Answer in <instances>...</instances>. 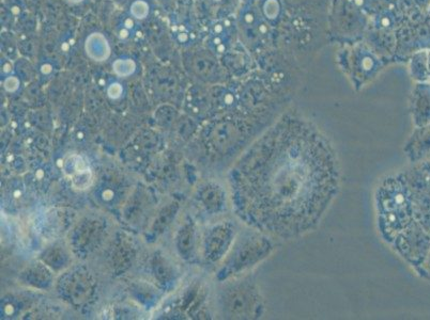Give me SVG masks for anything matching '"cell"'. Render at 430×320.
I'll return each instance as SVG.
<instances>
[{
	"label": "cell",
	"mask_w": 430,
	"mask_h": 320,
	"mask_svg": "<svg viewBox=\"0 0 430 320\" xmlns=\"http://www.w3.org/2000/svg\"><path fill=\"white\" fill-rule=\"evenodd\" d=\"M244 217L264 233L289 239L319 223L340 187L328 139L307 124L284 122L251 146L238 167Z\"/></svg>",
	"instance_id": "cell-1"
},
{
	"label": "cell",
	"mask_w": 430,
	"mask_h": 320,
	"mask_svg": "<svg viewBox=\"0 0 430 320\" xmlns=\"http://www.w3.org/2000/svg\"><path fill=\"white\" fill-rule=\"evenodd\" d=\"M85 48L88 57L96 61L106 60L110 55L109 44L102 33L90 34L86 39Z\"/></svg>",
	"instance_id": "cell-2"
},
{
	"label": "cell",
	"mask_w": 430,
	"mask_h": 320,
	"mask_svg": "<svg viewBox=\"0 0 430 320\" xmlns=\"http://www.w3.org/2000/svg\"><path fill=\"white\" fill-rule=\"evenodd\" d=\"M86 168H88V166L86 165L83 158L77 155H74L68 158L67 162L64 163V166H63L64 173H66V174L70 177H72L74 174H76L77 172H80Z\"/></svg>",
	"instance_id": "cell-3"
},
{
	"label": "cell",
	"mask_w": 430,
	"mask_h": 320,
	"mask_svg": "<svg viewBox=\"0 0 430 320\" xmlns=\"http://www.w3.org/2000/svg\"><path fill=\"white\" fill-rule=\"evenodd\" d=\"M114 72L122 77L132 75L136 69L135 62L131 59H117L113 63Z\"/></svg>",
	"instance_id": "cell-4"
},
{
	"label": "cell",
	"mask_w": 430,
	"mask_h": 320,
	"mask_svg": "<svg viewBox=\"0 0 430 320\" xmlns=\"http://www.w3.org/2000/svg\"><path fill=\"white\" fill-rule=\"evenodd\" d=\"M72 184L77 189H86L90 186L91 182H92V174H91V171L89 168H86L80 172H77L71 177Z\"/></svg>",
	"instance_id": "cell-5"
},
{
	"label": "cell",
	"mask_w": 430,
	"mask_h": 320,
	"mask_svg": "<svg viewBox=\"0 0 430 320\" xmlns=\"http://www.w3.org/2000/svg\"><path fill=\"white\" fill-rule=\"evenodd\" d=\"M178 247L181 253H189L192 250L193 247V231L191 228L184 229L180 233L179 240H178Z\"/></svg>",
	"instance_id": "cell-6"
},
{
	"label": "cell",
	"mask_w": 430,
	"mask_h": 320,
	"mask_svg": "<svg viewBox=\"0 0 430 320\" xmlns=\"http://www.w3.org/2000/svg\"><path fill=\"white\" fill-rule=\"evenodd\" d=\"M131 14L137 19L146 18L149 14V6L143 0H136L131 6Z\"/></svg>",
	"instance_id": "cell-7"
},
{
	"label": "cell",
	"mask_w": 430,
	"mask_h": 320,
	"mask_svg": "<svg viewBox=\"0 0 430 320\" xmlns=\"http://www.w3.org/2000/svg\"><path fill=\"white\" fill-rule=\"evenodd\" d=\"M219 197H220V195H219V192H218V189H213V188H208V189H205L204 190V192L202 193V199H203V202L207 204V205H209V206H211L212 204H216L217 203V201L219 199Z\"/></svg>",
	"instance_id": "cell-8"
},
{
	"label": "cell",
	"mask_w": 430,
	"mask_h": 320,
	"mask_svg": "<svg viewBox=\"0 0 430 320\" xmlns=\"http://www.w3.org/2000/svg\"><path fill=\"white\" fill-rule=\"evenodd\" d=\"M265 12L269 18H275L279 12V7L276 0H268L265 5Z\"/></svg>",
	"instance_id": "cell-9"
},
{
	"label": "cell",
	"mask_w": 430,
	"mask_h": 320,
	"mask_svg": "<svg viewBox=\"0 0 430 320\" xmlns=\"http://www.w3.org/2000/svg\"><path fill=\"white\" fill-rule=\"evenodd\" d=\"M175 212H176V209H174V207L173 206H171V207H168V208H166L162 213H161V216H160V222H158V225H161L162 228H164V225L166 226L167 224H169L171 222L172 219H173V216H175Z\"/></svg>",
	"instance_id": "cell-10"
},
{
	"label": "cell",
	"mask_w": 430,
	"mask_h": 320,
	"mask_svg": "<svg viewBox=\"0 0 430 320\" xmlns=\"http://www.w3.org/2000/svg\"><path fill=\"white\" fill-rule=\"evenodd\" d=\"M107 93L111 98H118L122 93V87L119 84H113L109 86Z\"/></svg>",
	"instance_id": "cell-11"
},
{
	"label": "cell",
	"mask_w": 430,
	"mask_h": 320,
	"mask_svg": "<svg viewBox=\"0 0 430 320\" xmlns=\"http://www.w3.org/2000/svg\"><path fill=\"white\" fill-rule=\"evenodd\" d=\"M18 86L20 80L16 77H9L5 82V88L10 92L15 91L18 88Z\"/></svg>",
	"instance_id": "cell-12"
},
{
	"label": "cell",
	"mask_w": 430,
	"mask_h": 320,
	"mask_svg": "<svg viewBox=\"0 0 430 320\" xmlns=\"http://www.w3.org/2000/svg\"><path fill=\"white\" fill-rule=\"evenodd\" d=\"M372 66H373V61L369 57H365L362 60V68L365 71H370L372 69Z\"/></svg>",
	"instance_id": "cell-13"
},
{
	"label": "cell",
	"mask_w": 430,
	"mask_h": 320,
	"mask_svg": "<svg viewBox=\"0 0 430 320\" xmlns=\"http://www.w3.org/2000/svg\"><path fill=\"white\" fill-rule=\"evenodd\" d=\"M134 26H135V24H134V21L132 18L126 17L123 21V27H124V28L128 29V30H133L134 29Z\"/></svg>",
	"instance_id": "cell-14"
},
{
	"label": "cell",
	"mask_w": 430,
	"mask_h": 320,
	"mask_svg": "<svg viewBox=\"0 0 430 320\" xmlns=\"http://www.w3.org/2000/svg\"><path fill=\"white\" fill-rule=\"evenodd\" d=\"M224 31V26L221 24H216L213 26V32L215 35H219Z\"/></svg>",
	"instance_id": "cell-15"
},
{
	"label": "cell",
	"mask_w": 430,
	"mask_h": 320,
	"mask_svg": "<svg viewBox=\"0 0 430 320\" xmlns=\"http://www.w3.org/2000/svg\"><path fill=\"white\" fill-rule=\"evenodd\" d=\"M178 41L180 43H186L189 41V35L186 32H180L178 34Z\"/></svg>",
	"instance_id": "cell-16"
},
{
	"label": "cell",
	"mask_w": 430,
	"mask_h": 320,
	"mask_svg": "<svg viewBox=\"0 0 430 320\" xmlns=\"http://www.w3.org/2000/svg\"><path fill=\"white\" fill-rule=\"evenodd\" d=\"M128 36H129V30L126 29V28H124V27H122V28L119 30V37L121 39H125Z\"/></svg>",
	"instance_id": "cell-17"
},
{
	"label": "cell",
	"mask_w": 430,
	"mask_h": 320,
	"mask_svg": "<svg viewBox=\"0 0 430 320\" xmlns=\"http://www.w3.org/2000/svg\"><path fill=\"white\" fill-rule=\"evenodd\" d=\"M51 70H53V68H51V65L48 64V63L43 64L42 68H41V71H42L43 74H48V73L51 72Z\"/></svg>",
	"instance_id": "cell-18"
},
{
	"label": "cell",
	"mask_w": 430,
	"mask_h": 320,
	"mask_svg": "<svg viewBox=\"0 0 430 320\" xmlns=\"http://www.w3.org/2000/svg\"><path fill=\"white\" fill-rule=\"evenodd\" d=\"M380 24H381V26H382V27H388V26H390V24H392V22H390L389 17H387V16H383V17H381V19H380Z\"/></svg>",
	"instance_id": "cell-19"
},
{
	"label": "cell",
	"mask_w": 430,
	"mask_h": 320,
	"mask_svg": "<svg viewBox=\"0 0 430 320\" xmlns=\"http://www.w3.org/2000/svg\"><path fill=\"white\" fill-rule=\"evenodd\" d=\"M244 19H245V22L247 24H252L254 22V14H253V13H251V12L246 13L245 16H244Z\"/></svg>",
	"instance_id": "cell-20"
},
{
	"label": "cell",
	"mask_w": 430,
	"mask_h": 320,
	"mask_svg": "<svg viewBox=\"0 0 430 320\" xmlns=\"http://www.w3.org/2000/svg\"><path fill=\"white\" fill-rule=\"evenodd\" d=\"M211 43H212L214 46H218L219 44L223 43V38H221L219 35H216V36H214V37L212 38Z\"/></svg>",
	"instance_id": "cell-21"
},
{
	"label": "cell",
	"mask_w": 430,
	"mask_h": 320,
	"mask_svg": "<svg viewBox=\"0 0 430 320\" xmlns=\"http://www.w3.org/2000/svg\"><path fill=\"white\" fill-rule=\"evenodd\" d=\"M3 71H4L5 73H9V72H11V71H12V63H10V62L6 61V62L4 63V65H3Z\"/></svg>",
	"instance_id": "cell-22"
},
{
	"label": "cell",
	"mask_w": 430,
	"mask_h": 320,
	"mask_svg": "<svg viewBox=\"0 0 430 320\" xmlns=\"http://www.w3.org/2000/svg\"><path fill=\"white\" fill-rule=\"evenodd\" d=\"M216 51H218V52H220V53H223V52H225V50H226V46L221 43V44H219L218 46H216Z\"/></svg>",
	"instance_id": "cell-23"
},
{
	"label": "cell",
	"mask_w": 430,
	"mask_h": 320,
	"mask_svg": "<svg viewBox=\"0 0 430 320\" xmlns=\"http://www.w3.org/2000/svg\"><path fill=\"white\" fill-rule=\"evenodd\" d=\"M259 31H260V32H261L263 34L267 33V32H268V28H267V26H266L265 24H263L261 26H259Z\"/></svg>",
	"instance_id": "cell-24"
},
{
	"label": "cell",
	"mask_w": 430,
	"mask_h": 320,
	"mask_svg": "<svg viewBox=\"0 0 430 320\" xmlns=\"http://www.w3.org/2000/svg\"><path fill=\"white\" fill-rule=\"evenodd\" d=\"M69 48H70V44H69L68 42H64V43H62V46H61L62 51H68V50H69Z\"/></svg>",
	"instance_id": "cell-25"
},
{
	"label": "cell",
	"mask_w": 430,
	"mask_h": 320,
	"mask_svg": "<svg viewBox=\"0 0 430 320\" xmlns=\"http://www.w3.org/2000/svg\"><path fill=\"white\" fill-rule=\"evenodd\" d=\"M354 2V5L357 6V7H363L364 6V4H365V0H353Z\"/></svg>",
	"instance_id": "cell-26"
},
{
	"label": "cell",
	"mask_w": 430,
	"mask_h": 320,
	"mask_svg": "<svg viewBox=\"0 0 430 320\" xmlns=\"http://www.w3.org/2000/svg\"><path fill=\"white\" fill-rule=\"evenodd\" d=\"M12 12H13V14H18V13L21 12V9L17 6H14L12 8Z\"/></svg>",
	"instance_id": "cell-27"
},
{
	"label": "cell",
	"mask_w": 430,
	"mask_h": 320,
	"mask_svg": "<svg viewBox=\"0 0 430 320\" xmlns=\"http://www.w3.org/2000/svg\"><path fill=\"white\" fill-rule=\"evenodd\" d=\"M70 3H73V4H77V3H82L83 0H69Z\"/></svg>",
	"instance_id": "cell-28"
}]
</instances>
